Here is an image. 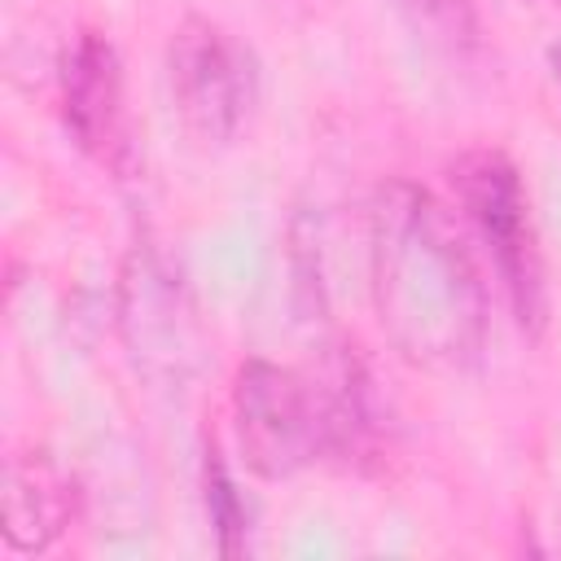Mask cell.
<instances>
[{
    "instance_id": "6da1fadb",
    "label": "cell",
    "mask_w": 561,
    "mask_h": 561,
    "mask_svg": "<svg viewBox=\"0 0 561 561\" xmlns=\"http://www.w3.org/2000/svg\"><path fill=\"white\" fill-rule=\"evenodd\" d=\"M373 302L394 351L430 373L478 364L486 294L438 197L394 180L373 202Z\"/></svg>"
},
{
    "instance_id": "7a4b0ae2",
    "label": "cell",
    "mask_w": 561,
    "mask_h": 561,
    "mask_svg": "<svg viewBox=\"0 0 561 561\" xmlns=\"http://www.w3.org/2000/svg\"><path fill=\"white\" fill-rule=\"evenodd\" d=\"M232 412L241 456L259 478H289L324 451L346 447L355 430L351 394H329L302 373L267 359L241 364Z\"/></svg>"
},
{
    "instance_id": "3957f363",
    "label": "cell",
    "mask_w": 561,
    "mask_h": 561,
    "mask_svg": "<svg viewBox=\"0 0 561 561\" xmlns=\"http://www.w3.org/2000/svg\"><path fill=\"white\" fill-rule=\"evenodd\" d=\"M167 83L180 127L197 145H228L254 101V61L215 22L184 18L167 44Z\"/></svg>"
},
{
    "instance_id": "277c9868",
    "label": "cell",
    "mask_w": 561,
    "mask_h": 561,
    "mask_svg": "<svg viewBox=\"0 0 561 561\" xmlns=\"http://www.w3.org/2000/svg\"><path fill=\"white\" fill-rule=\"evenodd\" d=\"M451 184H456V197H460L469 224L486 241L504 285H508L517 320L539 329V320H543V263L535 250V228L526 215V193H522L517 171L508 167V158L482 149V153H465L451 167Z\"/></svg>"
},
{
    "instance_id": "5b68a950",
    "label": "cell",
    "mask_w": 561,
    "mask_h": 561,
    "mask_svg": "<svg viewBox=\"0 0 561 561\" xmlns=\"http://www.w3.org/2000/svg\"><path fill=\"white\" fill-rule=\"evenodd\" d=\"M123 337L149 377H188L202 359V329L184 285L158 254H136L123 272Z\"/></svg>"
},
{
    "instance_id": "8992f818",
    "label": "cell",
    "mask_w": 561,
    "mask_h": 561,
    "mask_svg": "<svg viewBox=\"0 0 561 561\" xmlns=\"http://www.w3.org/2000/svg\"><path fill=\"white\" fill-rule=\"evenodd\" d=\"M61 92L75 140L96 158H114L123 145V70L114 44L88 31L66 61Z\"/></svg>"
},
{
    "instance_id": "52a82bcc",
    "label": "cell",
    "mask_w": 561,
    "mask_h": 561,
    "mask_svg": "<svg viewBox=\"0 0 561 561\" xmlns=\"http://www.w3.org/2000/svg\"><path fill=\"white\" fill-rule=\"evenodd\" d=\"M75 513V486L48 456H13L4 469L0 530L13 552H44Z\"/></svg>"
},
{
    "instance_id": "ba28073f",
    "label": "cell",
    "mask_w": 561,
    "mask_h": 561,
    "mask_svg": "<svg viewBox=\"0 0 561 561\" xmlns=\"http://www.w3.org/2000/svg\"><path fill=\"white\" fill-rule=\"evenodd\" d=\"M206 504H210V522L219 530V548L224 557H237L241 552V530H245V513L232 495V482H228V469L219 460V451L210 447L206 451Z\"/></svg>"
},
{
    "instance_id": "9c48e42d",
    "label": "cell",
    "mask_w": 561,
    "mask_h": 561,
    "mask_svg": "<svg viewBox=\"0 0 561 561\" xmlns=\"http://www.w3.org/2000/svg\"><path fill=\"white\" fill-rule=\"evenodd\" d=\"M416 18V26L430 31V39L443 44H465L473 35V18H469V0H403Z\"/></svg>"
},
{
    "instance_id": "30bf717a",
    "label": "cell",
    "mask_w": 561,
    "mask_h": 561,
    "mask_svg": "<svg viewBox=\"0 0 561 561\" xmlns=\"http://www.w3.org/2000/svg\"><path fill=\"white\" fill-rule=\"evenodd\" d=\"M552 66H557V79H561V44L552 48Z\"/></svg>"
},
{
    "instance_id": "8fae6325",
    "label": "cell",
    "mask_w": 561,
    "mask_h": 561,
    "mask_svg": "<svg viewBox=\"0 0 561 561\" xmlns=\"http://www.w3.org/2000/svg\"><path fill=\"white\" fill-rule=\"evenodd\" d=\"M557 4H561V0H557Z\"/></svg>"
}]
</instances>
